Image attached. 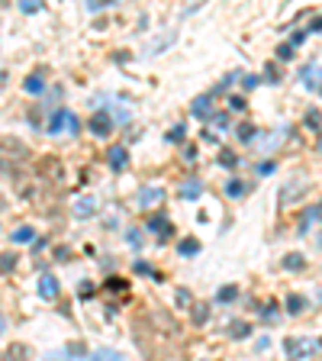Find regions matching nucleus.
<instances>
[{
    "label": "nucleus",
    "mask_w": 322,
    "mask_h": 361,
    "mask_svg": "<svg viewBox=\"0 0 322 361\" xmlns=\"http://www.w3.org/2000/svg\"><path fill=\"white\" fill-rule=\"evenodd\" d=\"M161 197H164L161 187H145V190H139V207L145 210V207H152V203H158Z\"/></svg>",
    "instance_id": "nucleus-4"
},
{
    "label": "nucleus",
    "mask_w": 322,
    "mask_h": 361,
    "mask_svg": "<svg viewBox=\"0 0 322 361\" xmlns=\"http://www.w3.org/2000/svg\"><path fill=\"white\" fill-rule=\"evenodd\" d=\"M168 139H171V142H181V139H184V126H174V129L168 132Z\"/></svg>",
    "instance_id": "nucleus-24"
},
{
    "label": "nucleus",
    "mask_w": 322,
    "mask_h": 361,
    "mask_svg": "<svg viewBox=\"0 0 322 361\" xmlns=\"http://www.w3.org/2000/svg\"><path fill=\"white\" fill-rule=\"evenodd\" d=\"M109 165L119 171V168L126 165V148H109Z\"/></svg>",
    "instance_id": "nucleus-6"
},
{
    "label": "nucleus",
    "mask_w": 322,
    "mask_h": 361,
    "mask_svg": "<svg viewBox=\"0 0 322 361\" xmlns=\"http://www.w3.org/2000/svg\"><path fill=\"white\" fill-rule=\"evenodd\" d=\"M210 104H213V94H203L194 100V117H210Z\"/></svg>",
    "instance_id": "nucleus-5"
},
{
    "label": "nucleus",
    "mask_w": 322,
    "mask_h": 361,
    "mask_svg": "<svg viewBox=\"0 0 322 361\" xmlns=\"http://www.w3.org/2000/svg\"><path fill=\"white\" fill-rule=\"evenodd\" d=\"M23 10H26V13H36L39 3H36V0H23Z\"/></svg>",
    "instance_id": "nucleus-29"
},
{
    "label": "nucleus",
    "mask_w": 322,
    "mask_h": 361,
    "mask_svg": "<svg viewBox=\"0 0 322 361\" xmlns=\"http://www.w3.org/2000/svg\"><path fill=\"white\" fill-rule=\"evenodd\" d=\"M238 139H242V142L255 139V126H251V122H242V126H238Z\"/></svg>",
    "instance_id": "nucleus-14"
},
{
    "label": "nucleus",
    "mask_w": 322,
    "mask_h": 361,
    "mask_svg": "<svg viewBox=\"0 0 322 361\" xmlns=\"http://www.w3.org/2000/svg\"><path fill=\"white\" fill-rule=\"evenodd\" d=\"M78 213H81V216L94 213V200H78Z\"/></svg>",
    "instance_id": "nucleus-23"
},
{
    "label": "nucleus",
    "mask_w": 322,
    "mask_h": 361,
    "mask_svg": "<svg viewBox=\"0 0 322 361\" xmlns=\"http://www.w3.org/2000/svg\"><path fill=\"white\" fill-rule=\"evenodd\" d=\"M287 268H303V258H300V255H290V258H287Z\"/></svg>",
    "instance_id": "nucleus-26"
},
{
    "label": "nucleus",
    "mask_w": 322,
    "mask_h": 361,
    "mask_svg": "<svg viewBox=\"0 0 322 361\" xmlns=\"http://www.w3.org/2000/svg\"><path fill=\"white\" fill-rule=\"evenodd\" d=\"M29 358V349L26 345H13L10 352H6V361H26Z\"/></svg>",
    "instance_id": "nucleus-7"
},
{
    "label": "nucleus",
    "mask_w": 322,
    "mask_h": 361,
    "mask_svg": "<svg viewBox=\"0 0 322 361\" xmlns=\"http://www.w3.org/2000/svg\"><path fill=\"white\" fill-rule=\"evenodd\" d=\"M87 361H122V358L116 355V352H109V349H100V352H94Z\"/></svg>",
    "instance_id": "nucleus-10"
},
{
    "label": "nucleus",
    "mask_w": 322,
    "mask_h": 361,
    "mask_svg": "<svg viewBox=\"0 0 322 361\" xmlns=\"http://www.w3.org/2000/svg\"><path fill=\"white\" fill-rule=\"evenodd\" d=\"M36 290H39L42 300H55V297H58V277H55V274H42Z\"/></svg>",
    "instance_id": "nucleus-2"
},
{
    "label": "nucleus",
    "mask_w": 322,
    "mask_h": 361,
    "mask_svg": "<svg viewBox=\"0 0 322 361\" xmlns=\"http://www.w3.org/2000/svg\"><path fill=\"white\" fill-rule=\"evenodd\" d=\"M313 32H322V19H316V23H313Z\"/></svg>",
    "instance_id": "nucleus-30"
},
{
    "label": "nucleus",
    "mask_w": 322,
    "mask_h": 361,
    "mask_svg": "<svg viewBox=\"0 0 322 361\" xmlns=\"http://www.w3.org/2000/svg\"><path fill=\"white\" fill-rule=\"evenodd\" d=\"M16 268V255H0V271H10Z\"/></svg>",
    "instance_id": "nucleus-17"
},
{
    "label": "nucleus",
    "mask_w": 322,
    "mask_h": 361,
    "mask_svg": "<svg viewBox=\"0 0 322 361\" xmlns=\"http://www.w3.org/2000/svg\"><path fill=\"white\" fill-rule=\"evenodd\" d=\"M248 332H251V326H248V323H235V326H232V336H238V339L248 336Z\"/></svg>",
    "instance_id": "nucleus-20"
},
{
    "label": "nucleus",
    "mask_w": 322,
    "mask_h": 361,
    "mask_svg": "<svg viewBox=\"0 0 322 361\" xmlns=\"http://www.w3.org/2000/svg\"><path fill=\"white\" fill-rule=\"evenodd\" d=\"M229 110H245V100L242 97H229Z\"/></svg>",
    "instance_id": "nucleus-27"
},
{
    "label": "nucleus",
    "mask_w": 322,
    "mask_h": 361,
    "mask_svg": "<svg viewBox=\"0 0 322 361\" xmlns=\"http://www.w3.org/2000/svg\"><path fill=\"white\" fill-rule=\"evenodd\" d=\"M287 310H290V313H300V310H303V300H300V297H287Z\"/></svg>",
    "instance_id": "nucleus-21"
},
{
    "label": "nucleus",
    "mask_w": 322,
    "mask_h": 361,
    "mask_svg": "<svg viewBox=\"0 0 322 361\" xmlns=\"http://www.w3.org/2000/svg\"><path fill=\"white\" fill-rule=\"evenodd\" d=\"M177 251H181V255H197V251H200V242L197 239H184L181 245H177Z\"/></svg>",
    "instance_id": "nucleus-9"
},
{
    "label": "nucleus",
    "mask_w": 322,
    "mask_h": 361,
    "mask_svg": "<svg viewBox=\"0 0 322 361\" xmlns=\"http://www.w3.org/2000/svg\"><path fill=\"white\" fill-rule=\"evenodd\" d=\"M104 6H107V0H94V3H87V10L97 13V10H104Z\"/></svg>",
    "instance_id": "nucleus-28"
},
{
    "label": "nucleus",
    "mask_w": 322,
    "mask_h": 361,
    "mask_svg": "<svg viewBox=\"0 0 322 361\" xmlns=\"http://www.w3.org/2000/svg\"><path fill=\"white\" fill-rule=\"evenodd\" d=\"M235 297H238V290H235V287H222V290H219V300H222V303H232Z\"/></svg>",
    "instance_id": "nucleus-15"
},
{
    "label": "nucleus",
    "mask_w": 322,
    "mask_h": 361,
    "mask_svg": "<svg viewBox=\"0 0 322 361\" xmlns=\"http://www.w3.org/2000/svg\"><path fill=\"white\" fill-rule=\"evenodd\" d=\"M109 129H113V120H109L107 110H97L91 117V132L94 135H109Z\"/></svg>",
    "instance_id": "nucleus-3"
},
{
    "label": "nucleus",
    "mask_w": 322,
    "mask_h": 361,
    "mask_svg": "<svg viewBox=\"0 0 322 361\" xmlns=\"http://www.w3.org/2000/svg\"><path fill=\"white\" fill-rule=\"evenodd\" d=\"M32 236H36V233H32L29 226H19L16 233H13V242H32Z\"/></svg>",
    "instance_id": "nucleus-13"
},
{
    "label": "nucleus",
    "mask_w": 322,
    "mask_h": 361,
    "mask_svg": "<svg viewBox=\"0 0 322 361\" xmlns=\"http://www.w3.org/2000/svg\"><path fill=\"white\" fill-rule=\"evenodd\" d=\"M319 152H322V139H319Z\"/></svg>",
    "instance_id": "nucleus-31"
},
{
    "label": "nucleus",
    "mask_w": 322,
    "mask_h": 361,
    "mask_svg": "<svg viewBox=\"0 0 322 361\" xmlns=\"http://www.w3.org/2000/svg\"><path fill=\"white\" fill-rule=\"evenodd\" d=\"M245 190H248V187H245L242 181H229V184H225V194H229V197H242Z\"/></svg>",
    "instance_id": "nucleus-12"
},
{
    "label": "nucleus",
    "mask_w": 322,
    "mask_h": 361,
    "mask_svg": "<svg viewBox=\"0 0 322 361\" xmlns=\"http://www.w3.org/2000/svg\"><path fill=\"white\" fill-rule=\"evenodd\" d=\"M287 355L303 361V358H313L316 355V342L313 339H287Z\"/></svg>",
    "instance_id": "nucleus-1"
},
{
    "label": "nucleus",
    "mask_w": 322,
    "mask_h": 361,
    "mask_svg": "<svg viewBox=\"0 0 322 361\" xmlns=\"http://www.w3.org/2000/svg\"><path fill=\"white\" fill-rule=\"evenodd\" d=\"M148 229H152V233H164V236L171 233V226H168V220H164V216H155V220H148Z\"/></svg>",
    "instance_id": "nucleus-8"
},
{
    "label": "nucleus",
    "mask_w": 322,
    "mask_h": 361,
    "mask_svg": "<svg viewBox=\"0 0 322 361\" xmlns=\"http://www.w3.org/2000/svg\"><path fill=\"white\" fill-rule=\"evenodd\" d=\"M42 87H45V81H42V74H32V78H29V81H26V91H29V94H39V91H42Z\"/></svg>",
    "instance_id": "nucleus-11"
},
{
    "label": "nucleus",
    "mask_w": 322,
    "mask_h": 361,
    "mask_svg": "<svg viewBox=\"0 0 322 361\" xmlns=\"http://www.w3.org/2000/svg\"><path fill=\"white\" fill-rule=\"evenodd\" d=\"M219 161H222L225 168H232V165H235V155H232L229 148H222V152H219Z\"/></svg>",
    "instance_id": "nucleus-19"
},
{
    "label": "nucleus",
    "mask_w": 322,
    "mask_h": 361,
    "mask_svg": "<svg viewBox=\"0 0 322 361\" xmlns=\"http://www.w3.org/2000/svg\"><path fill=\"white\" fill-rule=\"evenodd\" d=\"M194 323H197V326H203V323H207V306H197V316H194Z\"/></svg>",
    "instance_id": "nucleus-25"
},
{
    "label": "nucleus",
    "mask_w": 322,
    "mask_h": 361,
    "mask_svg": "<svg viewBox=\"0 0 322 361\" xmlns=\"http://www.w3.org/2000/svg\"><path fill=\"white\" fill-rule=\"evenodd\" d=\"M181 197H187V200H190V197H200V184H197V181H190L187 187L181 190Z\"/></svg>",
    "instance_id": "nucleus-16"
},
{
    "label": "nucleus",
    "mask_w": 322,
    "mask_h": 361,
    "mask_svg": "<svg viewBox=\"0 0 322 361\" xmlns=\"http://www.w3.org/2000/svg\"><path fill=\"white\" fill-rule=\"evenodd\" d=\"M277 55H280V61H290V58H293V45H290V42H287V45H280V49H277Z\"/></svg>",
    "instance_id": "nucleus-22"
},
{
    "label": "nucleus",
    "mask_w": 322,
    "mask_h": 361,
    "mask_svg": "<svg viewBox=\"0 0 322 361\" xmlns=\"http://www.w3.org/2000/svg\"><path fill=\"white\" fill-rule=\"evenodd\" d=\"M61 126H65V110H58V113L52 117V126H49V129H52V132H58Z\"/></svg>",
    "instance_id": "nucleus-18"
}]
</instances>
